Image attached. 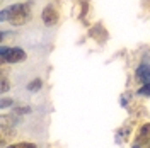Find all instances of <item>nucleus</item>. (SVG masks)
<instances>
[{"label": "nucleus", "instance_id": "5", "mask_svg": "<svg viewBox=\"0 0 150 148\" xmlns=\"http://www.w3.org/2000/svg\"><path fill=\"white\" fill-rule=\"evenodd\" d=\"M137 77L140 78L143 83L150 82V65H140L137 68Z\"/></svg>", "mask_w": 150, "mask_h": 148}, {"label": "nucleus", "instance_id": "11", "mask_svg": "<svg viewBox=\"0 0 150 148\" xmlns=\"http://www.w3.org/2000/svg\"><path fill=\"white\" fill-rule=\"evenodd\" d=\"M7 106H12V101L10 99H2V107H7Z\"/></svg>", "mask_w": 150, "mask_h": 148}, {"label": "nucleus", "instance_id": "8", "mask_svg": "<svg viewBox=\"0 0 150 148\" xmlns=\"http://www.w3.org/2000/svg\"><path fill=\"white\" fill-rule=\"evenodd\" d=\"M138 95H143V97H150V82L149 83H143L140 89H138Z\"/></svg>", "mask_w": 150, "mask_h": 148}, {"label": "nucleus", "instance_id": "7", "mask_svg": "<svg viewBox=\"0 0 150 148\" xmlns=\"http://www.w3.org/2000/svg\"><path fill=\"white\" fill-rule=\"evenodd\" d=\"M41 87H43V80L41 78H34L31 83H28V90H31V92H36Z\"/></svg>", "mask_w": 150, "mask_h": 148}, {"label": "nucleus", "instance_id": "1", "mask_svg": "<svg viewBox=\"0 0 150 148\" xmlns=\"http://www.w3.org/2000/svg\"><path fill=\"white\" fill-rule=\"evenodd\" d=\"M2 20H9L10 26H24L31 19V7L28 4H14L2 10Z\"/></svg>", "mask_w": 150, "mask_h": 148}, {"label": "nucleus", "instance_id": "10", "mask_svg": "<svg viewBox=\"0 0 150 148\" xmlns=\"http://www.w3.org/2000/svg\"><path fill=\"white\" fill-rule=\"evenodd\" d=\"M14 111L19 112V114H22V112H31V109H29L28 106H19V107H16Z\"/></svg>", "mask_w": 150, "mask_h": 148}, {"label": "nucleus", "instance_id": "12", "mask_svg": "<svg viewBox=\"0 0 150 148\" xmlns=\"http://www.w3.org/2000/svg\"><path fill=\"white\" fill-rule=\"evenodd\" d=\"M138 148H150V143L149 145H145V147H138Z\"/></svg>", "mask_w": 150, "mask_h": 148}, {"label": "nucleus", "instance_id": "4", "mask_svg": "<svg viewBox=\"0 0 150 148\" xmlns=\"http://www.w3.org/2000/svg\"><path fill=\"white\" fill-rule=\"evenodd\" d=\"M149 143H150V123H145L140 130H138V133H137L135 147H145Z\"/></svg>", "mask_w": 150, "mask_h": 148}, {"label": "nucleus", "instance_id": "3", "mask_svg": "<svg viewBox=\"0 0 150 148\" xmlns=\"http://www.w3.org/2000/svg\"><path fill=\"white\" fill-rule=\"evenodd\" d=\"M41 17H43V22H45L46 26H55L56 22H58L60 14H58V9H56L55 5H53V4H50V5H46V7L43 9Z\"/></svg>", "mask_w": 150, "mask_h": 148}, {"label": "nucleus", "instance_id": "6", "mask_svg": "<svg viewBox=\"0 0 150 148\" xmlns=\"http://www.w3.org/2000/svg\"><path fill=\"white\" fill-rule=\"evenodd\" d=\"M7 148H38V145L31 141H21V143H10Z\"/></svg>", "mask_w": 150, "mask_h": 148}, {"label": "nucleus", "instance_id": "9", "mask_svg": "<svg viewBox=\"0 0 150 148\" xmlns=\"http://www.w3.org/2000/svg\"><path fill=\"white\" fill-rule=\"evenodd\" d=\"M10 89L9 85V80H7V77H5V73L2 72V94H7V90Z\"/></svg>", "mask_w": 150, "mask_h": 148}, {"label": "nucleus", "instance_id": "2", "mask_svg": "<svg viewBox=\"0 0 150 148\" xmlns=\"http://www.w3.org/2000/svg\"><path fill=\"white\" fill-rule=\"evenodd\" d=\"M0 58H2V63H21L22 60H26V51L22 48L2 46V49H0Z\"/></svg>", "mask_w": 150, "mask_h": 148}]
</instances>
